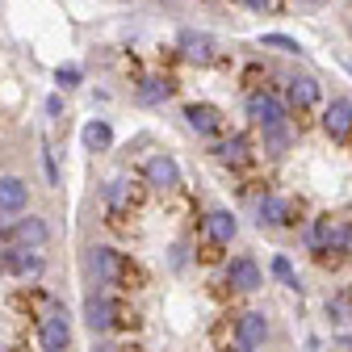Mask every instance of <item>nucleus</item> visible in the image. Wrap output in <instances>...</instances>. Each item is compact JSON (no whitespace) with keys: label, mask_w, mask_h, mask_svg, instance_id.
<instances>
[{"label":"nucleus","mask_w":352,"mask_h":352,"mask_svg":"<svg viewBox=\"0 0 352 352\" xmlns=\"http://www.w3.org/2000/svg\"><path fill=\"white\" fill-rule=\"evenodd\" d=\"M201 227H206V235H210L214 243H231V239L239 235V223H235L231 210H210Z\"/></svg>","instance_id":"f3484780"},{"label":"nucleus","mask_w":352,"mask_h":352,"mask_svg":"<svg viewBox=\"0 0 352 352\" xmlns=\"http://www.w3.org/2000/svg\"><path fill=\"white\" fill-rule=\"evenodd\" d=\"M38 348L42 352H67L72 348V319L67 311H51L47 319H38Z\"/></svg>","instance_id":"0eeeda50"},{"label":"nucleus","mask_w":352,"mask_h":352,"mask_svg":"<svg viewBox=\"0 0 352 352\" xmlns=\"http://www.w3.org/2000/svg\"><path fill=\"white\" fill-rule=\"evenodd\" d=\"M176 51H181V59H189V63H214V55H218L214 38L201 34V30H181L176 34Z\"/></svg>","instance_id":"9b49d317"},{"label":"nucleus","mask_w":352,"mask_h":352,"mask_svg":"<svg viewBox=\"0 0 352 352\" xmlns=\"http://www.w3.org/2000/svg\"><path fill=\"white\" fill-rule=\"evenodd\" d=\"M256 218H260V227H277V231L298 227V223H294L298 210H294V201L281 197V193H264V197L256 201Z\"/></svg>","instance_id":"6e6552de"},{"label":"nucleus","mask_w":352,"mask_h":352,"mask_svg":"<svg viewBox=\"0 0 352 352\" xmlns=\"http://www.w3.org/2000/svg\"><path fill=\"white\" fill-rule=\"evenodd\" d=\"M210 155L223 164V168H243V164H252V143L243 135H231V139H218L210 147Z\"/></svg>","instance_id":"ddd939ff"},{"label":"nucleus","mask_w":352,"mask_h":352,"mask_svg":"<svg viewBox=\"0 0 352 352\" xmlns=\"http://www.w3.org/2000/svg\"><path fill=\"white\" fill-rule=\"evenodd\" d=\"M80 139H84V147L93 151V155H101V151H109V147H113V126H109V122H101V118H93V122L84 126V135H80Z\"/></svg>","instance_id":"6ab92c4d"},{"label":"nucleus","mask_w":352,"mask_h":352,"mask_svg":"<svg viewBox=\"0 0 352 352\" xmlns=\"http://www.w3.org/2000/svg\"><path fill=\"white\" fill-rule=\"evenodd\" d=\"M223 109H214V105H206V101H193V105H185V126L193 130V135H201V139H214V135H223Z\"/></svg>","instance_id":"9d476101"},{"label":"nucleus","mask_w":352,"mask_h":352,"mask_svg":"<svg viewBox=\"0 0 352 352\" xmlns=\"http://www.w3.org/2000/svg\"><path fill=\"white\" fill-rule=\"evenodd\" d=\"M84 269H88V277H93L97 285L118 289V294H130L135 285H143L139 264L130 260L126 252L105 248V243H97V248H88V252H84Z\"/></svg>","instance_id":"f257e3e1"},{"label":"nucleus","mask_w":352,"mask_h":352,"mask_svg":"<svg viewBox=\"0 0 352 352\" xmlns=\"http://www.w3.org/2000/svg\"><path fill=\"white\" fill-rule=\"evenodd\" d=\"M306 243H311L319 256H344V252H352V223L323 214V218L311 223V231H306Z\"/></svg>","instance_id":"7ed1b4c3"},{"label":"nucleus","mask_w":352,"mask_h":352,"mask_svg":"<svg viewBox=\"0 0 352 352\" xmlns=\"http://www.w3.org/2000/svg\"><path fill=\"white\" fill-rule=\"evenodd\" d=\"M289 139H294V135H289V122H285V126H273V130H264V147H269L273 155H281V151L289 147Z\"/></svg>","instance_id":"4be33fe9"},{"label":"nucleus","mask_w":352,"mask_h":352,"mask_svg":"<svg viewBox=\"0 0 352 352\" xmlns=\"http://www.w3.org/2000/svg\"><path fill=\"white\" fill-rule=\"evenodd\" d=\"M84 323L93 336H113V331H130L139 323V315L130 311V302L113 289H93L84 298Z\"/></svg>","instance_id":"f03ea898"},{"label":"nucleus","mask_w":352,"mask_h":352,"mask_svg":"<svg viewBox=\"0 0 352 352\" xmlns=\"http://www.w3.org/2000/svg\"><path fill=\"white\" fill-rule=\"evenodd\" d=\"M47 239H51V227L38 214H21L17 223L0 231V243H17V248H47Z\"/></svg>","instance_id":"39448f33"},{"label":"nucleus","mask_w":352,"mask_h":352,"mask_svg":"<svg viewBox=\"0 0 352 352\" xmlns=\"http://www.w3.org/2000/svg\"><path fill=\"white\" fill-rule=\"evenodd\" d=\"M323 130L331 139H348L352 135V105L344 101V97H336L327 109H323Z\"/></svg>","instance_id":"2eb2a0df"},{"label":"nucleus","mask_w":352,"mask_h":352,"mask_svg":"<svg viewBox=\"0 0 352 352\" xmlns=\"http://www.w3.org/2000/svg\"><path fill=\"white\" fill-rule=\"evenodd\" d=\"M248 122H252L256 130L285 126V122H289V105H285V97L269 93V88H256V93L248 97Z\"/></svg>","instance_id":"20e7f679"},{"label":"nucleus","mask_w":352,"mask_h":352,"mask_svg":"<svg viewBox=\"0 0 352 352\" xmlns=\"http://www.w3.org/2000/svg\"><path fill=\"white\" fill-rule=\"evenodd\" d=\"M273 277H277V281H285L289 289H298V273H294L289 256H273Z\"/></svg>","instance_id":"b1692460"},{"label":"nucleus","mask_w":352,"mask_h":352,"mask_svg":"<svg viewBox=\"0 0 352 352\" xmlns=\"http://www.w3.org/2000/svg\"><path fill=\"white\" fill-rule=\"evenodd\" d=\"M319 5V0H298V9H315Z\"/></svg>","instance_id":"bb28decb"},{"label":"nucleus","mask_w":352,"mask_h":352,"mask_svg":"<svg viewBox=\"0 0 352 352\" xmlns=\"http://www.w3.org/2000/svg\"><path fill=\"white\" fill-rule=\"evenodd\" d=\"M101 197H105V206H109L113 214H122V210L135 206V181H130V176H113Z\"/></svg>","instance_id":"a211bd4d"},{"label":"nucleus","mask_w":352,"mask_h":352,"mask_svg":"<svg viewBox=\"0 0 352 352\" xmlns=\"http://www.w3.org/2000/svg\"><path fill=\"white\" fill-rule=\"evenodd\" d=\"M264 340H269V319H264L260 311L239 315V323H235V348H264Z\"/></svg>","instance_id":"f8f14e48"},{"label":"nucleus","mask_w":352,"mask_h":352,"mask_svg":"<svg viewBox=\"0 0 352 352\" xmlns=\"http://www.w3.org/2000/svg\"><path fill=\"white\" fill-rule=\"evenodd\" d=\"M260 47H273V51H289V55H302V47L289 38V34H264Z\"/></svg>","instance_id":"5701e85b"},{"label":"nucleus","mask_w":352,"mask_h":352,"mask_svg":"<svg viewBox=\"0 0 352 352\" xmlns=\"http://www.w3.org/2000/svg\"><path fill=\"white\" fill-rule=\"evenodd\" d=\"M319 101H323V88H319L315 76H294V80H289V105H294V109H311V105H319Z\"/></svg>","instance_id":"dca6fc26"},{"label":"nucleus","mask_w":352,"mask_h":352,"mask_svg":"<svg viewBox=\"0 0 352 352\" xmlns=\"http://www.w3.org/2000/svg\"><path fill=\"white\" fill-rule=\"evenodd\" d=\"M80 80H84V72H80L76 63H67V67H59V72H55V84H59V88H76Z\"/></svg>","instance_id":"393cba45"},{"label":"nucleus","mask_w":352,"mask_h":352,"mask_svg":"<svg viewBox=\"0 0 352 352\" xmlns=\"http://www.w3.org/2000/svg\"><path fill=\"white\" fill-rule=\"evenodd\" d=\"M243 5H248L252 13H269V9L277 5V0H243Z\"/></svg>","instance_id":"a878e982"},{"label":"nucleus","mask_w":352,"mask_h":352,"mask_svg":"<svg viewBox=\"0 0 352 352\" xmlns=\"http://www.w3.org/2000/svg\"><path fill=\"white\" fill-rule=\"evenodd\" d=\"M172 97V80L168 76H151V80H143V88H139V101L143 105H164Z\"/></svg>","instance_id":"aec40b11"},{"label":"nucleus","mask_w":352,"mask_h":352,"mask_svg":"<svg viewBox=\"0 0 352 352\" xmlns=\"http://www.w3.org/2000/svg\"><path fill=\"white\" fill-rule=\"evenodd\" d=\"M143 181H147V189H160V193L181 189V164H176V155H168V151L147 155V164H143Z\"/></svg>","instance_id":"423d86ee"},{"label":"nucleus","mask_w":352,"mask_h":352,"mask_svg":"<svg viewBox=\"0 0 352 352\" xmlns=\"http://www.w3.org/2000/svg\"><path fill=\"white\" fill-rule=\"evenodd\" d=\"M327 319H331L340 331L352 327V294H336V298H327Z\"/></svg>","instance_id":"412c9836"},{"label":"nucleus","mask_w":352,"mask_h":352,"mask_svg":"<svg viewBox=\"0 0 352 352\" xmlns=\"http://www.w3.org/2000/svg\"><path fill=\"white\" fill-rule=\"evenodd\" d=\"M227 285H231L235 294H256V289H264V269L256 264V256H235V260L227 264Z\"/></svg>","instance_id":"1a4fd4ad"},{"label":"nucleus","mask_w":352,"mask_h":352,"mask_svg":"<svg viewBox=\"0 0 352 352\" xmlns=\"http://www.w3.org/2000/svg\"><path fill=\"white\" fill-rule=\"evenodd\" d=\"M235 352H260V348H235Z\"/></svg>","instance_id":"cd10ccee"},{"label":"nucleus","mask_w":352,"mask_h":352,"mask_svg":"<svg viewBox=\"0 0 352 352\" xmlns=\"http://www.w3.org/2000/svg\"><path fill=\"white\" fill-rule=\"evenodd\" d=\"M30 206V185L21 176H0V214H21Z\"/></svg>","instance_id":"4468645a"}]
</instances>
